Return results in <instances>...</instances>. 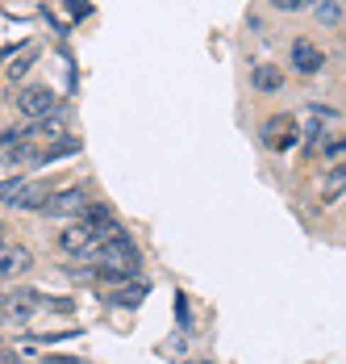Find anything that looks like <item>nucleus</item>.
<instances>
[{
    "label": "nucleus",
    "instance_id": "f257e3e1",
    "mask_svg": "<svg viewBox=\"0 0 346 364\" xmlns=\"http://www.w3.org/2000/svg\"><path fill=\"white\" fill-rule=\"evenodd\" d=\"M92 259H96V272H101L104 281H130V277H138V252H134V243L125 239V235H117V239H108L101 247H92Z\"/></svg>",
    "mask_w": 346,
    "mask_h": 364
},
{
    "label": "nucleus",
    "instance_id": "f03ea898",
    "mask_svg": "<svg viewBox=\"0 0 346 364\" xmlns=\"http://www.w3.org/2000/svg\"><path fill=\"white\" fill-rule=\"evenodd\" d=\"M104 226H108V222H104ZM59 247L67 255H88L92 247H101V226H92L88 218H75L67 230L59 235Z\"/></svg>",
    "mask_w": 346,
    "mask_h": 364
},
{
    "label": "nucleus",
    "instance_id": "7ed1b4c3",
    "mask_svg": "<svg viewBox=\"0 0 346 364\" xmlns=\"http://www.w3.org/2000/svg\"><path fill=\"white\" fill-rule=\"evenodd\" d=\"M88 205H92V197H88V188H79V184H71V188H63V193H55V197L42 201V210H46L50 218H79Z\"/></svg>",
    "mask_w": 346,
    "mask_h": 364
},
{
    "label": "nucleus",
    "instance_id": "20e7f679",
    "mask_svg": "<svg viewBox=\"0 0 346 364\" xmlns=\"http://www.w3.org/2000/svg\"><path fill=\"white\" fill-rule=\"evenodd\" d=\"M263 143L272 146V151H292V146L301 143L296 117H288V113H276V117H267V126H263Z\"/></svg>",
    "mask_w": 346,
    "mask_h": 364
},
{
    "label": "nucleus",
    "instance_id": "39448f33",
    "mask_svg": "<svg viewBox=\"0 0 346 364\" xmlns=\"http://www.w3.org/2000/svg\"><path fill=\"white\" fill-rule=\"evenodd\" d=\"M17 109H21V117H30V122H38V117H50V113L59 109V97L50 92V88H26V92H17Z\"/></svg>",
    "mask_w": 346,
    "mask_h": 364
},
{
    "label": "nucleus",
    "instance_id": "423d86ee",
    "mask_svg": "<svg viewBox=\"0 0 346 364\" xmlns=\"http://www.w3.org/2000/svg\"><path fill=\"white\" fill-rule=\"evenodd\" d=\"M38 293H0V323H30L38 310Z\"/></svg>",
    "mask_w": 346,
    "mask_h": 364
},
{
    "label": "nucleus",
    "instance_id": "0eeeda50",
    "mask_svg": "<svg viewBox=\"0 0 346 364\" xmlns=\"http://www.w3.org/2000/svg\"><path fill=\"white\" fill-rule=\"evenodd\" d=\"M292 68L301 75H317L325 68V50H321L317 42H309V38H296V42H292Z\"/></svg>",
    "mask_w": 346,
    "mask_h": 364
},
{
    "label": "nucleus",
    "instance_id": "6e6552de",
    "mask_svg": "<svg viewBox=\"0 0 346 364\" xmlns=\"http://www.w3.org/2000/svg\"><path fill=\"white\" fill-rule=\"evenodd\" d=\"M30 264H34L30 247H4L0 252V277H21V272H30Z\"/></svg>",
    "mask_w": 346,
    "mask_h": 364
},
{
    "label": "nucleus",
    "instance_id": "1a4fd4ad",
    "mask_svg": "<svg viewBox=\"0 0 346 364\" xmlns=\"http://www.w3.org/2000/svg\"><path fill=\"white\" fill-rule=\"evenodd\" d=\"M250 84H255L259 92H279V88H284V72H279L276 63H255V68H250Z\"/></svg>",
    "mask_w": 346,
    "mask_h": 364
},
{
    "label": "nucleus",
    "instance_id": "9d476101",
    "mask_svg": "<svg viewBox=\"0 0 346 364\" xmlns=\"http://www.w3.org/2000/svg\"><path fill=\"white\" fill-rule=\"evenodd\" d=\"M38 59V42H26L21 50H13V63H9V80H21V75L34 68Z\"/></svg>",
    "mask_w": 346,
    "mask_h": 364
},
{
    "label": "nucleus",
    "instance_id": "9b49d317",
    "mask_svg": "<svg viewBox=\"0 0 346 364\" xmlns=\"http://www.w3.org/2000/svg\"><path fill=\"white\" fill-rule=\"evenodd\" d=\"M4 164H13V168H30V164H38V151L30 146V139L9 143V146H4Z\"/></svg>",
    "mask_w": 346,
    "mask_h": 364
},
{
    "label": "nucleus",
    "instance_id": "f8f14e48",
    "mask_svg": "<svg viewBox=\"0 0 346 364\" xmlns=\"http://www.w3.org/2000/svg\"><path fill=\"white\" fill-rule=\"evenodd\" d=\"M313 13H317V21L325 30H338L342 26V4L338 0H313Z\"/></svg>",
    "mask_w": 346,
    "mask_h": 364
},
{
    "label": "nucleus",
    "instance_id": "ddd939ff",
    "mask_svg": "<svg viewBox=\"0 0 346 364\" xmlns=\"http://www.w3.org/2000/svg\"><path fill=\"white\" fill-rule=\"evenodd\" d=\"M342 188H346V168H334V172H330V181H325V201L334 205V201L342 197Z\"/></svg>",
    "mask_w": 346,
    "mask_h": 364
},
{
    "label": "nucleus",
    "instance_id": "4468645a",
    "mask_svg": "<svg viewBox=\"0 0 346 364\" xmlns=\"http://www.w3.org/2000/svg\"><path fill=\"white\" fill-rule=\"evenodd\" d=\"M146 297V285H125V289H113V301L117 306H138Z\"/></svg>",
    "mask_w": 346,
    "mask_h": 364
},
{
    "label": "nucleus",
    "instance_id": "2eb2a0df",
    "mask_svg": "<svg viewBox=\"0 0 346 364\" xmlns=\"http://www.w3.org/2000/svg\"><path fill=\"white\" fill-rule=\"evenodd\" d=\"M21 188H26V181H21V176H13V181H0V205H13Z\"/></svg>",
    "mask_w": 346,
    "mask_h": 364
},
{
    "label": "nucleus",
    "instance_id": "dca6fc26",
    "mask_svg": "<svg viewBox=\"0 0 346 364\" xmlns=\"http://www.w3.org/2000/svg\"><path fill=\"white\" fill-rule=\"evenodd\" d=\"M342 155H346V143H342V139H334V143L325 146V159H330L334 168H342Z\"/></svg>",
    "mask_w": 346,
    "mask_h": 364
},
{
    "label": "nucleus",
    "instance_id": "f3484780",
    "mask_svg": "<svg viewBox=\"0 0 346 364\" xmlns=\"http://www.w3.org/2000/svg\"><path fill=\"white\" fill-rule=\"evenodd\" d=\"M272 9H284V13H296V9H305V4H313V0H267Z\"/></svg>",
    "mask_w": 346,
    "mask_h": 364
},
{
    "label": "nucleus",
    "instance_id": "a211bd4d",
    "mask_svg": "<svg viewBox=\"0 0 346 364\" xmlns=\"http://www.w3.org/2000/svg\"><path fill=\"white\" fill-rule=\"evenodd\" d=\"M4 239H9V226H4V222H0V243H4Z\"/></svg>",
    "mask_w": 346,
    "mask_h": 364
},
{
    "label": "nucleus",
    "instance_id": "6ab92c4d",
    "mask_svg": "<svg viewBox=\"0 0 346 364\" xmlns=\"http://www.w3.org/2000/svg\"><path fill=\"white\" fill-rule=\"evenodd\" d=\"M0 364H13V360H9V356H0Z\"/></svg>",
    "mask_w": 346,
    "mask_h": 364
},
{
    "label": "nucleus",
    "instance_id": "aec40b11",
    "mask_svg": "<svg viewBox=\"0 0 346 364\" xmlns=\"http://www.w3.org/2000/svg\"><path fill=\"white\" fill-rule=\"evenodd\" d=\"M192 364H205V360H192Z\"/></svg>",
    "mask_w": 346,
    "mask_h": 364
}]
</instances>
